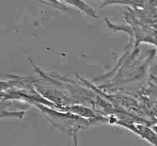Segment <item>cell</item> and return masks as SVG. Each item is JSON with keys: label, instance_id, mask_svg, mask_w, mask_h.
<instances>
[{"label": "cell", "instance_id": "cell-2", "mask_svg": "<svg viewBox=\"0 0 157 146\" xmlns=\"http://www.w3.org/2000/svg\"><path fill=\"white\" fill-rule=\"evenodd\" d=\"M117 124L130 130L153 146H157V133L149 125L143 123H129L119 121Z\"/></svg>", "mask_w": 157, "mask_h": 146}, {"label": "cell", "instance_id": "cell-5", "mask_svg": "<svg viewBox=\"0 0 157 146\" xmlns=\"http://www.w3.org/2000/svg\"><path fill=\"white\" fill-rule=\"evenodd\" d=\"M73 140H74V146H78V133H75L73 135Z\"/></svg>", "mask_w": 157, "mask_h": 146}, {"label": "cell", "instance_id": "cell-3", "mask_svg": "<svg viewBox=\"0 0 157 146\" xmlns=\"http://www.w3.org/2000/svg\"><path fill=\"white\" fill-rule=\"evenodd\" d=\"M58 1L64 6L66 4L68 5V6H74V7L77 8L78 10L82 12L83 13L86 14L87 15L92 17V18H96L97 17L94 10L91 7H90L87 3L84 2L83 0H58Z\"/></svg>", "mask_w": 157, "mask_h": 146}, {"label": "cell", "instance_id": "cell-4", "mask_svg": "<svg viewBox=\"0 0 157 146\" xmlns=\"http://www.w3.org/2000/svg\"><path fill=\"white\" fill-rule=\"evenodd\" d=\"M39 1L45 3L47 5H49L51 6H53V7L60 9V10H67V8L64 5L59 2L58 0H39Z\"/></svg>", "mask_w": 157, "mask_h": 146}, {"label": "cell", "instance_id": "cell-1", "mask_svg": "<svg viewBox=\"0 0 157 146\" xmlns=\"http://www.w3.org/2000/svg\"><path fill=\"white\" fill-rule=\"evenodd\" d=\"M38 107L55 126L67 134L74 135L78 133L80 129H86L97 122H104L106 120L104 118L101 117L87 119L81 117V116L61 113L42 104H38Z\"/></svg>", "mask_w": 157, "mask_h": 146}, {"label": "cell", "instance_id": "cell-6", "mask_svg": "<svg viewBox=\"0 0 157 146\" xmlns=\"http://www.w3.org/2000/svg\"><path fill=\"white\" fill-rule=\"evenodd\" d=\"M151 3L152 6H153L154 7H157V0H149Z\"/></svg>", "mask_w": 157, "mask_h": 146}, {"label": "cell", "instance_id": "cell-7", "mask_svg": "<svg viewBox=\"0 0 157 146\" xmlns=\"http://www.w3.org/2000/svg\"><path fill=\"white\" fill-rule=\"evenodd\" d=\"M150 127H151V128L153 129L157 133V122H155V123L153 124V125H152Z\"/></svg>", "mask_w": 157, "mask_h": 146}]
</instances>
